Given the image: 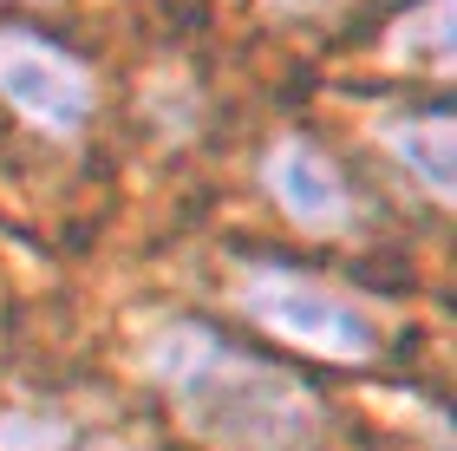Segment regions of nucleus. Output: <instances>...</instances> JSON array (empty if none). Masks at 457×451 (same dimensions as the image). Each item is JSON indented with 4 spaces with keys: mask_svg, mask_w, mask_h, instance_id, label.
<instances>
[{
    "mask_svg": "<svg viewBox=\"0 0 457 451\" xmlns=\"http://www.w3.org/2000/svg\"><path fill=\"white\" fill-rule=\"evenodd\" d=\"M151 373L177 419L216 451H295L314 432V399L295 373L222 340L203 321H170L151 340Z\"/></svg>",
    "mask_w": 457,
    "mask_h": 451,
    "instance_id": "1",
    "label": "nucleus"
},
{
    "mask_svg": "<svg viewBox=\"0 0 457 451\" xmlns=\"http://www.w3.org/2000/svg\"><path fill=\"white\" fill-rule=\"evenodd\" d=\"M242 307L275 340H295V347L327 354V360H366L379 347V321L360 301L327 288L314 275H295V269H248L242 275Z\"/></svg>",
    "mask_w": 457,
    "mask_h": 451,
    "instance_id": "2",
    "label": "nucleus"
},
{
    "mask_svg": "<svg viewBox=\"0 0 457 451\" xmlns=\"http://www.w3.org/2000/svg\"><path fill=\"white\" fill-rule=\"evenodd\" d=\"M0 92L20 118L46 131H79L92 118V79L39 39H0Z\"/></svg>",
    "mask_w": 457,
    "mask_h": 451,
    "instance_id": "3",
    "label": "nucleus"
},
{
    "mask_svg": "<svg viewBox=\"0 0 457 451\" xmlns=\"http://www.w3.org/2000/svg\"><path fill=\"white\" fill-rule=\"evenodd\" d=\"M268 190H275V203L295 222H307V230H334V222H346V210H353L340 171L314 145H301V138L275 145V157H268Z\"/></svg>",
    "mask_w": 457,
    "mask_h": 451,
    "instance_id": "4",
    "label": "nucleus"
},
{
    "mask_svg": "<svg viewBox=\"0 0 457 451\" xmlns=\"http://www.w3.org/2000/svg\"><path fill=\"white\" fill-rule=\"evenodd\" d=\"M386 138H392V151H399L411 171L425 177L431 196H451V118H445V112H431V118H399Z\"/></svg>",
    "mask_w": 457,
    "mask_h": 451,
    "instance_id": "5",
    "label": "nucleus"
},
{
    "mask_svg": "<svg viewBox=\"0 0 457 451\" xmlns=\"http://www.w3.org/2000/svg\"><path fill=\"white\" fill-rule=\"evenodd\" d=\"M405 27H411V33H399V53H405V59L419 53V59H431V66L445 72V66H451V0H425Z\"/></svg>",
    "mask_w": 457,
    "mask_h": 451,
    "instance_id": "6",
    "label": "nucleus"
},
{
    "mask_svg": "<svg viewBox=\"0 0 457 451\" xmlns=\"http://www.w3.org/2000/svg\"><path fill=\"white\" fill-rule=\"evenodd\" d=\"M301 7H327V0H301Z\"/></svg>",
    "mask_w": 457,
    "mask_h": 451,
    "instance_id": "7",
    "label": "nucleus"
}]
</instances>
